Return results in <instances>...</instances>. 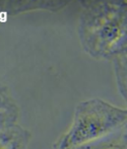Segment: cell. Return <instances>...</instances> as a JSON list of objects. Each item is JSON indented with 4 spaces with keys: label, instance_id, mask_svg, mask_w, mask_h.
I'll return each mask as SVG.
<instances>
[{
    "label": "cell",
    "instance_id": "52a82bcc",
    "mask_svg": "<svg viewBox=\"0 0 127 149\" xmlns=\"http://www.w3.org/2000/svg\"><path fill=\"white\" fill-rule=\"evenodd\" d=\"M124 50H125V51H127V45L125 46V48H124V49H123V50H122V51H124ZM122 51H121V52H122Z\"/></svg>",
    "mask_w": 127,
    "mask_h": 149
},
{
    "label": "cell",
    "instance_id": "277c9868",
    "mask_svg": "<svg viewBox=\"0 0 127 149\" xmlns=\"http://www.w3.org/2000/svg\"><path fill=\"white\" fill-rule=\"evenodd\" d=\"M20 110L7 86L0 84V129L18 124Z\"/></svg>",
    "mask_w": 127,
    "mask_h": 149
},
{
    "label": "cell",
    "instance_id": "6da1fadb",
    "mask_svg": "<svg viewBox=\"0 0 127 149\" xmlns=\"http://www.w3.org/2000/svg\"><path fill=\"white\" fill-rule=\"evenodd\" d=\"M77 36L96 60L111 61L127 45V0L80 1Z\"/></svg>",
    "mask_w": 127,
    "mask_h": 149
},
{
    "label": "cell",
    "instance_id": "8992f818",
    "mask_svg": "<svg viewBox=\"0 0 127 149\" xmlns=\"http://www.w3.org/2000/svg\"><path fill=\"white\" fill-rule=\"evenodd\" d=\"M117 89L126 104L127 109V51H122L111 60Z\"/></svg>",
    "mask_w": 127,
    "mask_h": 149
},
{
    "label": "cell",
    "instance_id": "7a4b0ae2",
    "mask_svg": "<svg viewBox=\"0 0 127 149\" xmlns=\"http://www.w3.org/2000/svg\"><path fill=\"white\" fill-rule=\"evenodd\" d=\"M127 123V109L101 98L76 104L67 131L54 143V149H75L110 135Z\"/></svg>",
    "mask_w": 127,
    "mask_h": 149
},
{
    "label": "cell",
    "instance_id": "3957f363",
    "mask_svg": "<svg viewBox=\"0 0 127 149\" xmlns=\"http://www.w3.org/2000/svg\"><path fill=\"white\" fill-rule=\"evenodd\" d=\"M32 134L25 127L15 124L0 129V149H29Z\"/></svg>",
    "mask_w": 127,
    "mask_h": 149
},
{
    "label": "cell",
    "instance_id": "5b68a950",
    "mask_svg": "<svg viewBox=\"0 0 127 149\" xmlns=\"http://www.w3.org/2000/svg\"><path fill=\"white\" fill-rule=\"evenodd\" d=\"M75 149H127V123L110 135Z\"/></svg>",
    "mask_w": 127,
    "mask_h": 149
}]
</instances>
